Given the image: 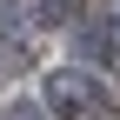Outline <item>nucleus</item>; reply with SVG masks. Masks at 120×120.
<instances>
[{"mask_svg": "<svg viewBox=\"0 0 120 120\" xmlns=\"http://www.w3.org/2000/svg\"><path fill=\"white\" fill-rule=\"evenodd\" d=\"M47 107L53 113H94V107H107V100H100V80L94 73L60 67V73H47Z\"/></svg>", "mask_w": 120, "mask_h": 120, "instance_id": "nucleus-1", "label": "nucleus"}, {"mask_svg": "<svg viewBox=\"0 0 120 120\" xmlns=\"http://www.w3.org/2000/svg\"><path fill=\"white\" fill-rule=\"evenodd\" d=\"M87 53L94 60H113V27H87Z\"/></svg>", "mask_w": 120, "mask_h": 120, "instance_id": "nucleus-2", "label": "nucleus"}, {"mask_svg": "<svg viewBox=\"0 0 120 120\" xmlns=\"http://www.w3.org/2000/svg\"><path fill=\"white\" fill-rule=\"evenodd\" d=\"M13 120H40V113H34V107H20V113H13Z\"/></svg>", "mask_w": 120, "mask_h": 120, "instance_id": "nucleus-3", "label": "nucleus"}, {"mask_svg": "<svg viewBox=\"0 0 120 120\" xmlns=\"http://www.w3.org/2000/svg\"><path fill=\"white\" fill-rule=\"evenodd\" d=\"M0 7H13V0H0Z\"/></svg>", "mask_w": 120, "mask_h": 120, "instance_id": "nucleus-4", "label": "nucleus"}]
</instances>
